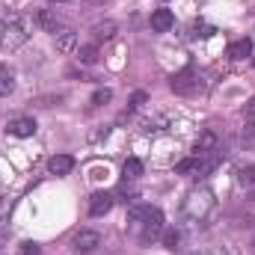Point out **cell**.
<instances>
[{"instance_id": "obj_1", "label": "cell", "mask_w": 255, "mask_h": 255, "mask_svg": "<svg viewBox=\"0 0 255 255\" xmlns=\"http://www.w3.org/2000/svg\"><path fill=\"white\" fill-rule=\"evenodd\" d=\"M30 36H33V18L12 15V18L0 21V48L3 51H15V48L27 45Z\"/></svg>"}, {"instance_id": "obj_2", "label": "cell", "mask_w": 255, "mask_h": 255, "mask_svg": "<svg viewBox=\"0 0 255 255\" xmlns=\"http://www.w3.org/2000/svg\"><path fill=\"white\" fill-rule=\"evenodd\" d=\"M214 208H217V199H214V190H211V187H193V190L184 196L181 214H184L190 223H205Z\"/></svg>"}, {"instance_id": "obj_3", "label": "cell", "mask_w": 255, "mask_h": 255, "mask_svg": "<svg viewBox=\"0 0 255 255\" xmlns=\"http://www.w3.org/2000/svg\"><path fill=\"white\" fill-rule=\"evenodd\" d=\"M169 86H172V92H175V95H187V98H196V95H202V92H205V83L199 80V74H196L193 68L178 71V74L169 80Z\"/></svg>"}, {"instance_id": "obj_4", "label": "cell", "mask_w": 255, "mask_h": 255, "mask_svg": "<svg viewBox=\"0 0 255 255\" xmlns=\"http://www.w3.org/2000/svg\"><path fill=\"white\" fill-rule=\"evenodd\" d=\"M101 247V235L98 232H92V229H83V232H77L74 235V241H71V250L77 255H89L95 253Z\"/></svg>"}, {"instance_id": "obj_5", "label": "cell", "mask_w": 255, "mask_h": 255, "mask_svg": "<svg viewBox=\"0 0 255 255\" xmlns=\"http://www.w3.org/2000/svg\"><path fill=\"white\" fill-rule=\"evenodd\" d=\"M163 214H160V208H154V205H133L130 211H128V220L133 223V226H142V223H148V220H160Z\"/></svg>"}, {"instance_id": "obj_6", "label": "cell", "mask_w": 255, "mask_h": 255, "mask_svg": "<svg viewBox=\"0 0 255 255\" xmlns=\"http://www.w3.org/2000/svg\"><path fill=\"white\" fill-rule=\"evenodd\" d=\"M6 130L12 136H33L36 133V119L33 116H15V119H9Z\"/></svg>"}, {"instance_id": "obj_7", "label": "cell", "mask_w": 255, "mask_h": 255, "mask_svg": "<svg viewBox=\"0 0 255 255\" xmlns=\"http://www.w3.org/2000/svg\"><path fill=\"white\" fill-rule=\"evenodd\" d=\"M110 208H113V196H110V193L107 190L92 193V199H89V214H92V217H104Z\"/></svg>"}, {"instance_id": "obj_8", "label": "cell", "mask_w": 255, "mask_h": 255, "mask_svg": "<svg viewBox=\"0 0 255 255\" xmlns=\"http://www.w3.org/2000/svg\"><path fill=\"white\" fill-rule=\"evenodd\" d=\"M172 24H175V15H172L169 9H154V12H151V30H154V33H169Z\"/></svg>"}, {"instance_id": "obj_9", "label": "cell", "mask_w": 255, "mask_h": 255, "mask_svg": "<svg viewBox=\"0 0 255 255\" xmlns=\"http://www.w3.org/2000/svg\"><path fill=\"white\" fill-rule=\"evenodd\" d=\"M48 169H51V175H68L74 169V157L71 154H54L48 160Z\"/></svg>"}, {"instance_id": "obj_10", "label": "cell", "mask_w": 255, "mask_h": 255, "mask_svg": "<svg viewBox=\"0 0 255 255\" xmlns=\"http://www.w3.org/2000/svg\"><path fill=\"white\" fill-rule=\"evenodd\" d=\"M226 57H229V60H247V57H253V39H238V42H232L229 51H226Z\"/></svg>"}, {"instance_id": "obj_11", "label": "cell", "mask_w": 255, "mask_h": 255, "mask_svg": "<svg viewBox=\"0 0 255 255\" xmlns=\"http://www.w3.org/2000/svg\"><path fill=\"white\" fill-rule=\"evenodd\" d=\"M116 21H98V24H92V39L95 42H110L113 36H116Z\"/></svg>"}, {"instance_id": "obj_12", "label": "cell", "mask_w": 255, "mask_h": 255, "mask_svg": "<svg viewBox=\"0 0 255 255\" xmlns=\"http://www.w3.org/2000/svg\"><path fill=\"white\" fill-rule=\"evenodd\" d=\"M214 148H217V136H214V130H205V133L196 139L193 154H208V151H214Z\"/></svg>"}, {"instance_id": "obj_13", "label": "cell", "mask_w": 255, "mask_h": 255, "mask_svg": "<svg viewBox=\"0 0 255 255\" xmlns=\"http://www.w3.org/2000/svg\"><path fill=\"white\" fill-rule=\"evenodd\" d=\"M57 51H60V54H71V51H77V36H74L71 30L57 33Z\"/></svg>"}, {"instance_id": "obj_14", "label": "cell", "mask_w": 255, "mask_h": 255, "mask_svg": "<svg viewBox=\"0 0 255 255\" xmlns=\"http://www.w3.org/2000/svg\"><path fill=\"white\" fill-rule=\"evenodd\" d=\"M166 128H169V116L163 113V116L145 119V122H142V133H160V130H166Z\"/></svg>"}, {"instance_id": "obj_15", "label": "cell", "mask_w": 255, "mask_h": 255, "mask_svg": "<svg viewBox=\"0 0 255 255\" xmlns=\"http://www.w3.org/2000/svg\"><path fill=\"white\" fill-rule=\"evenodd\" d=\"M74 54H77V63L80 65H95L98 63V48H95V45H80Z\"/></svg>"}, {"instance_id": "obj_16", "label": "cell", "mask_w": 255, "mask_h": 255, "mask_svg": "<svg viewBox=\"0 0 255 255\" xmlns=\"http://www.w3.org/2000/svg\"><path fill=\"white\" fill-rule=\"evenodd\" d=\"M36 21H39V24H42V27H45L48 33H54V36H57V33H63L60 21H57V18H54L51 12H36Z\"/></svg>"}, {"instance_id": "obj_17", "label": "cell", "mask_w": 255, "mask_h": 255, "mask_svg": "<svg viewBox=\"0 0 255 255\" xmlns=\"http://www.w3.org/2000/svg\"><path fill=\"white\" fill-rule=\"evenodd\" d=\"M125 181H136L139 175H142V160H136V157H128L125 160Z\"/></svg>"}, {"instance_id": "obj_18", "label": "cell", "mask_w": 255, "mask_h": 255, "mask_svg": "<svg viewBox=\"0 0 255 255\" xmlns=\"http://www.w3.org/2000/svg\"><path fill=\"white\" fill-rule=\"evenodd\" d=\"M217 30L211 27V24H205V21H196L190 24V39H208V36H214Z\"/></svg>"}, {"instance_id": "obj_19", "label": "cell", "mask_w": 255, "mask_h": 255, "mask_svg": "<svg viewBox=\"0 0 255 255\" xmlns=\"http://www.w3.org/2000/svg\"><path fill=\"white\" fill-rule=\"evenodd\" d=\"M241 145L255 151V122H247V128L241 130Z\"/></svg>"}, {"instance_id": "obj_20", "label": "cell", "mask_w": 255, "mask_h": 255, "mask_svg": "<svg viewBox=\"0 0 255 255\" xmlns=\"http://www.w3.org/2000/svg\"><path fill=\"white\" fill-rule=\"evenodd\" d=\"M15 89V80H12V71H6V68H0V98H6L9 92Z\"/></svg>"}, {"instance_id": "obj_21", "label": "cell", "mask_w": 255, "mask_h": 255, "mask_svg": "<svg viewBox=\"0 0 255 255\" xmlns=\"http://www.w3.org/2000/svg\"><path fill=\"white\" fill-rule=\"evenodd\" d=\"M9 217H12V199L0 196V232L9 226Z\"/></svg>"}, {"instance_id": "obj_22", "label": "cell", "mask_w": 255, "mask_h": 255, "mask_svg": "<svg viewBox=\"0 0 255 255\" xmlns=\"http://www.w3.org/2000/svg\"><path fill=\"white\" fill-rule=\"evenodd\" d=\"M145 101H148V95H145V92H133V95H130V101H128V113L139 110V107H142Z\"/></svg>"}, {"instance_id": "obj_23", "label": "cell", "mask_w": 255, "mask_h": 255, "mask_svg": "<svg viewBox=\"0 0 255 255\" xmlns=\"http://www.w3.org/2000/svg\"><path fill=\"white\" fill-rule=\"evenodd\" d=\"M178 241H181V235H178L175 229L163 232V247H166V250H178Z\"/></svg>"}, {"instance_id": "obj_24", "label": "cell", "mask_w": 255, "mask_h": 255, "mask_svg": "<svg viewBox=\"0 0 255 255\" xmlns=\"http://www.w3.org/2000/svg\"><path fill=\"white\" fill-rule=\"evenodd\" d=\"M110 98H113V92H110V89H98V92L92 95V101H89V104H92V107H101V104H107Z\"/></svg>"}, {"instance_id": "obj_25", "label": "cell", "mask_w": 255, "mask_h": 255, "mask_svg": "<svg viewBox=\"0 0 255 255\" xmlns=\"http://www.w3.org/2000/svg\"><path fill=\"white\" fill-rule=\"evenodd\" d=\"M238 181H241V184H253V181H255V166L241 169V172H238Z\"/></svg>"}, {"instance_id": "obj_26", "label": "cell", "mask_w": 255, "mask_h": 255, "mask_svg": "<svg viewBox=\"0 0 255 255\" xmlns=\"http://www.w3.org/2000/svg\"><path fill=\"white\" fill-rule=\"evenodd\" d=\"M18 255H42V250H39V244H21Z\"/></svg>"}, {"instance_id": "obj_27", "label": "cell", "mask_w": 255, "mask_h": 255, "mask_svg": "<svg viewBox=\"0 0 255 255\" xmlns=\"http://www.w3.org/2000/svg\"><path fill=\"white\" fill-rule=\"evenodd\" d=\"M190 255H232L229 250H223V247H214V250H196Z\"/></svg>"}, {"instance_id": "obj_28", "label": "cell", "mask_w": 255, "mask_h": 255, "mask_svg": "<svg viewBox=\"0 0 255 255\" xmlns=\"http://www.w3.org/2000/svg\"><path fill=\"white\" fill-rule=\"evenodd\" d=\"M244 116H255V98L250 101V107H244Z\"/></svg>"}, {"instance_id": "obj_29", "label": "cell", "mask_w": 255, "mask_h": 255, "mask_svg": "<svg viewBox=\"0 0 255 255\" xmlns=\"http://www.w3.org/2000/svg\"><path fill=\"white\" fill-rule=\"evenodd\" d=\"M250 250H253V253H255V238H253V244H250Z\"/></svg>"}, {"instance_id": "obj_30", "label": "cell", "mask_w": 255, "mask_h": 255, "mask_svg": "<svg viewBox=\"0 0 255 255\" xmlns=\"http://www.w3.org/2000/svg\"><path fill=\"white\" fill-rule=\"evenodd\" d=\"M89 3H104V0H89Z\"/></svg>"}, {"instance_id": "obj_31", "label": "cell", "mask_w": 255, "mask_h": 255, "mask_svg": "<svg viewBox=\"0 0 255 255\" xmlns=\"http://www.w3.org/2000/svg\"><path fill=\"white\" fill-rule=\"evenodd\" d=\"M54 3H68V0H54Z\"/></svg>"}]
</instances>
